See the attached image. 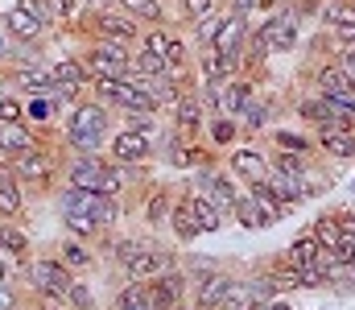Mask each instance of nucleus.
Wrapping results in <instances>:
<instances>
[{
	"label": "nucleus",
	"mask_w": 355,
	"mask_h": 310,
	"mask_svg": "<svg viewBox=\"0 0 355 310\" xmlns=\"http://www.w3.org/2000/svg\"><path fill=\"white\" fill-rule=\"evenodd\" d=\"M62 149L67 153H103L112 137V107L83 96L62 112Z\"/></svg>",
	"instance_id": "obj_1"
},
{
	"label": "nucleus",
	"mask_w": 355,
	"mask_h": 310,
	"mask_svg": "<svg viewBox=\"0 0 355 310\" xmlns=\"http://www.w3.org/2000/svg\"><path fill=\"white\" fill-rule=\"evenodd\" d=\"M71 282H75V273L58 261V252L54 257H29L25 265H21V286L33 294V302L37 307H50V310H67V290H71Z\"/></svg>",
	"instance_id": "obj_2"
},
{
	"label": "nucleus",
	"mask_w": 355,
	"mask_h": 310,
	"mask_svg": "<svg viewBox=\"0 0 355 310\" xmlns=\"http://www.w3.org/2000/svg\"><path fill=\"white\" fill-rule=\"evenodd\" d=\"M62 157L67 153H58V149H50L46 141L42 145H33L29 153H21V157H12V174H17V182L25 187V191H54L58 182H62Z\"/></svg>",
	"instance_id": "obj_3"
},
{
	"label": "nucleus",
	"mask_w": 355,
	"mask_h": 310,
	"mask_svg": "<svg viewBox=\"0 0 355 310\" xmlns=\"http://www.w3.org/2000/svg\"><path fill=\"white\" fill-rule=\"evenodd\" d=\"M141 29H145V25H141L137 17H128L120 4H116V8H112V4H107V8H87L83 21H79V33H83L87 42L91 37H116V42L137 46V42H141Z\"/></svg>",
	"instance_id": "obj_4"
},
{
	"label": "nucleus",
	"mask_w": 355,
	"mask_h": 310,
	"mask_svg": "<svg viewBox=\"0 0 355 310\" xmlns=\"http://www.w3.org/2000/svg\"><path fill=\"white\" fill-rule=\"evenodd\" d=\"M83 62H87L91 79H120V75H128L132 46L116 42V37H91L83 46Z\"/></svg>",
	"instance_id": "obj_5"
},
{
	"label": "nucleus",
	"mask_w": 355,
	"mask_h": 310,
	"mask_svg": "<svg viewBox=\"0 0 355 310\" xmlns=\"http://www.w3.org/2000/svg\"><path fill=\"white\" fill-rule=\"evenodd\" d=\"M248 25H257L261 29V37L268 42V50L272 54H293L297 50V42H302V17L281 0L268 17H257V21H248Z\"/></svg>",
	"instance_id": "obj_6"
},
{
	"label": "nucleus",
	"mask_w": 355,
	"mask_h": 310,
	"mask_svg": "<svg viewBox=\"0 0 355 310\" xmlns=\"http://www.w3.org/2000/svg\"><path fill=\"white\" fill-rule=\"evenodd\" d=\"M190 187H194V191H202V195H211L215 203L227 211V219H236V203H240V195H244V182H240L227 166L211 162V166L194 170V182H190Z\"/></svg>",
	"instance_id": "obj_7"
},
{
	"label": "nucleus",
	"mask_w": 355,
	"mask_h": 310,
	"mask_svg": "<svg viewBox=\"0 0 355 310\" xmlns=\"http://www.w3.org/2000/svg\"><path fill=\"white\" fill-rule=\"evenodd\" d=\"M0 92H21V96H54V75L50 62H12L0 71Z\"/></svg>",
	"instance_id": "obj_8"
},
{
	"label": "nucleus",
	"mask_w": 355,
	"mask_h": 310,
	"mask_svg": "<svg viewBox=\"0 0 355 310\" xmlns=\"http://www.w3.org/2000/svg\"><path fill=\"white\" fill-rule=\"evenodd\" d=\"M223 166L244 182V187H257V182H265L268 174H272V166H268V149L265 145H257V141H236L232 149H223Z\"/></svg>",
	"instance_id": "obj_9"
},
{
	"label": "nucleus",
	"mask_w": 355,
	"mask_h": 310,
	"mask_svg": "<svg viewBox=\"0 0 355 310\" xmlns=\"http://www.w3.org/2000/svg\"><path fill=\"white\" fill-rule=\"evenodd\" d=\"M112 162H120V166H149L153 157H157V137H149V132H132V128H116L112 137H107V149H103Z\"/></svg>",
	"instance_id": "obj_10"
},
{
	"label": "nucleus",
	"mask_w": 355,
	"mask_h": 310,
	"mask_svg": "<svg viewBox=\"0 0 355 310\" xmlns=\"http://www.w3.org/2000/svg\"><path fill=\"white\" fill-rule=\"evenodd\" d=\"M178 257L170 252V244H157V240H141V248L132 252V261L120 269L124 277H132V282H153V277H162L166 269H174Z\"/></svg>",
	"instance_id": "obj_11"
},
{
	"label": "nucleus",
	"mask_w": 355,
	"mask_h": 310,
	"mask_svg": "<svg viewBox=\"0 0 355 310\" xmlns=\"http://www.w3.org/2000/svg\"><path fill=\"white\" fill-rule=\"evenodd\" d=\"M107 166H112V157H107V153H67V162H62V182L99 191V187H103Z\"/></svg>",
	"instance_id": "obj_12"
},
{
	"label": "nucleus",
	"mask_w": 355,
	"mask_h": 310,
	"mask_svg": "<svg viewBox=\"0 0 355 310\" xmlns=\"http://www.w3.org/2000/svg\"><path fill=\"white\" fill-rule=\"evenodd\" d=\"M310 87L322 92V96H331V100H355V75L343 71L335 58H327V62H318L310 71Z\"/></svg>",
	"instance_id": "obj_13"
},
{
	"label": "nucleus",
	"mask_w": 355,
	"mask_h": 310,
	"mask_svg": "<svg viewBox=\"0 0 355 310\" xmlns=\"http://www.w3.org/2000/svg\"><path fill=\"white\" fill-rule=\"evenodd\" d=\"M261 96V79L257 75H248V71H240V75H232V79H223V92H219V112L223 116H240L248 103Z\"/></svg>",
	"instance_id": "obj_14"
},
{
	"label": "nucleus",
	"mask_w": 355,
	"mask_h": 310,
	"mask_svg": "<svg viewBox=\"0 0 355 310\" xmlns=\"http://www.w3.org/2000/svg\"><path fill=\"white\" fill-rule=\"evenodd\" d=\"M46 137L29 124V120H0V157H21V153H29L33 145H42Z\"/></svg>",
	"instance_id": "obj_15"
},
{
	"label": "nucleus",
	"mask_w": 355,
	"mask_h": 310,
	"mask_svg": "<svg viewBox=\"0 0 355 310\" xmlns=\"http://www.w3.org/2000/svg\"><path fill=\"white\" fill-rule=\"evenodd\" d=\"M50 21H37V17H29V12H21V8H8L4 12V33L12 37V42H21V46H37L42 50V42L50 37Z\"/></svg>",
	"instance_id": "obj_16"
},
{
	"label": "nucleus",
	"mask_w": 355,
	"mask_h": 310,
	"mask_svg": "<svg viewBox=\"0 0 355 310\" xmlns=\"http://www.w3.org/2000/svg\"><path fill=\"white\" fill-rule=\"evenodd\" d=\"M207 116H211V112H207V103L198 100L194 92H182L178 103L166 112V124L182 128L186 137H198V132H202V124H207Z\"/></svg>",
	"instance_id": "obj_17"
},
{
	"label": "nucleus",
	"mask_w": 355,
	"mask_h": 310,
	"mask_svg": "<svg viewBox=\"0 0 355 310\" xmlns=\"http://www.w3.org/2000/svg\"><path fill=\"white\" fill-rule=\"evenodd\" d=\"M54 252H58V261H62L75 277H83V273H91V269L99 265V257H95L91 240H79V236H71V232L58 240V248H54Z\"/></svg>",
	"instance_id": "obj_18"
},
{
	"label": "nucleus",
	"mask_w": 355,
	"mask_h": 310,
	"mask_svg": "<svg viewBox=\"0 0 355 310\" xmlns=\"http://www.w3.org/2000/svg\"><path fill=\"white\" fill-rule=\"evenodd\" d=\"M149 286H153L157 310L170 307V302H190V273H186V265H174V269H166V273H162V277H153Z\"/></svg>",
	"instance_id": "obj_19"
},
{
	"label": "nucleus",
	"mask_w": 355,
	"mask_h": 310,
	"mask_svg": "<svg viewBox=\"0 0 355 310\" xmlns=\"http://www.w3.org/2000/svg\"><path fill=\"white\" fill-rule=\"evenodd\" d=\"M166 227L174 232L178 244H194V240L202 236V227H198V215H194V207H190V187H186V191H178L174 211H170V223H166Z\"/></svg>",
	"instance_id": "obj_20"
},
{
	"label": "nucleus",
	"mask_w": 355,
	"mask_h": 310,
	"mask_svg": "<svg viewBox=\"0 0 355 310\" xmlns=\"http://www.w3.org/2000/svg\"><path fill=\"white\" fill-rule=\"evenodd\" d=\"M62 103L54 100V96H25V120L42 132V137H50L58 124H62Z\"/></svg>",
	"instance_id": "obj_21"
},
{
	"label": "nucleus",
	"mask_w": 355,
	"mask_h": 310,
	"mask_svg": "<svg viewBox=\"0 0 355 310\" xmlns=\"http://www.w3.org/2000/svg\"><path fill=\"white\" fill-rule=\"evenodd\" d=\"M50 75H54V83H62V87H79L83 96L91 92V71L87 62H83V54H62V58H54L50 62Z\"/></svg>",
	"instance_id": "obj_22"
},
{
	"label": "nucleus",
	"mask_w": 355,
	"mask_h": 310,
	"mask_svg": "<svg viewBox=\"0 0 355 310\" xmlns=\"http://www.w3.org/2000/svg\"><path fill=\"white\" fill-rule=\"evenodd\" d=\"M0 215L4 219H21L25 215V187L17 182L8 157H0Z\"/></svg>",
	"instance_id": "obj_23"
},
{
	"label": "nucleus",
	"mask_w": 355,
	"mask_h": 310,
	"mask_svg": "<svg viewBox=\"0 0 355 310\" xmlns=\"http://www.w3.org/2000/svg\"><path fill=\"white\" fill-rule=\"evenodd\" d=\"M272 116H277V107L268 96H257V100L248 103L236 120H240V132H244V141H257V137H265L268 128H272Z\"/></svg>",
	"instance_id": "obj_24"
},
{
	"label": "nucleus",
	"mask_w": 355,
	"mask_h": 310,
	"mask_svg": "<svg viewBox=\"0 0 355 310\" xmlns=\"http://www.w3.org/2000/svg\"><path fill=\"white\" fill-rule=\"evenodd\" d=\"M174 199H178V191H170V187L157 182V187L145 195V203H141L145 227H166V223H170V211H174Z\"/></svg>",
	"instance_id": "obj_25"
},
{
	"label": "nucleus",
	"mask_w": 355,
	"mask_h": 310,
	"mask_svg": "<svg viewBox=\"0 0 355 310\" xmlns=\"http://www.w3.org/2000/svg\"><path fill=\"white\" fill-rule=\"evenodd\" d=\"M112 310H157L153 286H149V282H132V277H124V286L112 294Z\"/></svg>",
	"instance_id": "obj_26"
},
{
	"label": "nucleus",
	"mask_w": 355,
	"mask_h": 310,
	"mask_svg": "<svg viewBox=\"0 0 355 310\" xmlns=\"http://www.w3.org/2000/svg\"><path fill=\"white\" fill-rule=\"evenodd\" d=\"M202 137H207V145L211 149H232L244 132H240V120L236 116H223V112H215V116H207V124H202Z\"/></svg>",
	"instance_id": "obj_27"
},
{
	"label": "nucleus",
	"mask_w": 355,
	"mask_h": 310,
	"mask_svg": "<svg viewBox=\"0 0 355 310\" xmlns=\"http://www.w3.org/2000/svg\"><path fill=\"white\" fill-rule=\"evenodd\" d=\"M0 252L17 257L21 265L33 257V240H29V232L21 227V219H4V215H0Z\"/></svg>",
	"instance_id": "obj_28"
},
{
	"label": "nucleus",
	"mask_w": 355,
	"mask_h": 310,
	"mask_svg": "<svg viewBox=\"0 0 355 310\" xmlns=\"http://www.w3.org/2000/svg\"><path fill=\"white\" fill-rule=\"evenodd\" d=\"M236 223H240V227H248V232H265V227H272L277 219H272V215H268V207L261 203L248 187H244V195H240V203H236Z\"/></svg>",
	"instance_id": "obj_29"
},
{
	"label": "nucleus",
	"mask_w": 355,
	"mask_h": 310,
	"mask_svg": "<svg viewBox=\"0 0 355 310\" xmlns=\"http://www.w3.org/2000/svg\"><path fill=\"white\" fill-rule=\"evenodd\" d=\"M248 29H252V25H248L244 17L227 12V17H223V29H219V37H215V50H219V54H244Z\"/></svg>",
	"instance_id": "obj_30"
},
{
	"label": "nucleus",
	"mask_w": 355,
	"mask_h": 310,
	"mask_svg": "<svg viewBox=\"0 0 355 310\" xmlns=\"http://www.w3.org/2000/svg\"><path fill=\"white\" fill-rule=\"evenodd\" d=\"M265 141L272 145V149H285V153H306V157H314V153H318L314 132H297V128H268Z\"/></svg>",
	"instance_id": "obj_31"
},
{
	"label": "nucleus",
	"mask_w": 355,
	"mask_h": 310,
	"mask_svg": "<svg viewBox=\"0 0 355 310\" xmlns=\"http://www.w3.org/2000/svg\"><path fill=\"white\" fill-rule=\"evenodd\" d=\"M314 145L331 162H355V128H347V132H318Z\"/></svg>",
	"instance_id": "obj_32"
},
{
	"label": "nucleus",
	"mask_w": 355,
	"mask_h": 310,
	"mask_svg": "<svg viewBox=\"0 0 355 310\" xmlns=\"http://www.w3.org/2000/svg\"><path fill=\"white\" fill-rule=\"evenodd\" d=\"M190 207H194V215H198V227H202V236H207V232H219V227L227 223V211L215 203L211 195L194 191V187H190Z\"/></svg>",
	"instance_id": "obj_33"
},
{
	"label": "nucleus",
	"mask_w": 355,
	"mask_h": 310,
	"mask_svg": "<svg viewBox=\"0 0 355 310\" xmlns=\"http://www.w3.org/2000/svg\"><path fill=\"white\" fill-rule=\"evenodd\" d=\"M223 17H227V4L215 8V12H207V17H198V21H190V46H194V50L215 46V37H219V29H223Z\"/></svg>",
	"instance_id": "obj_34"
},
{
	"label": "nucleus",
	"mask_w": 355,
	"mask_h": 310,
	"mask_svg": "<svg viewBox=\"0 0 355 310\" xmlns=\"http://www.w3.org/2000/svg\"><path fill=\"white\" fill-rule=\"evenodd\" d=\"M128 17H137L141 25H170V8L166 0H116Z\"/></svg>",
	"instance_id": "obj_35"
},
{
	"label": "nucleus",
	"mask_w": 355,
	"mask_h": 310,
	"mask_svg": "<svg viewBox=\"0 0 355 310\" xmlns=\"http://www.w3.org/2000/svg\"><path fill=\"white\" fill-rule=\"evenodd\" d=\"M327 116H335V100H331V96H322V92H314V87H310V92L297 100V120H306L310 128H314V124H322Z\"/></svg>",
	"instance_id": "obj_36"
},
{
	"label": "nucleus",
	"mask_w": 355,
	"mask_h": 310,
	"mask_svg": "<svg viewBox=\"0 0 355 310\" xmlns=\"http://www.w3.org/2000/svg\"><path fill=\"white\" fill-rule=\"evenodd\" d=\"M265 269H268V277H272V286H277V294H293V290H306V277H302V269H293L289 261L272 257Z\"/></svg>",
	"instance_id": "obj_37"
},
{
	"label": "nucleus",
	"mask_w": 355,
	"mask_h": 310,
	"mask_svg": "<svg viewBox=\"0 0 355 310\" xmlns=\"http://www.w3.org/2000/svg\"><path fill=\"white\" fill-rule=\"evenodd\" d=\"M141 240H145V236H107V240H103V252H107V261H112L116 269H124V265L132 261V252L141 248Z\"/></svg>",
	"instance_id": "obj_38"
},
{
	"label": "nucleus",
	"mask_w": 355,
	"mask_h": 310,
	"mask_svg": "<svg viewBox=\"0 0 355 310\" xmlns=\"http://www.w3.org/2000/svg\"><path fill=\"white\" fill-rule=\"evenodd\" d=\"M174 37H178V33L170 29V25H145L137 46H141V50H149V54H157V58L166 62V50H170V42H174Z\"/></svg>",
	"instance_id": "obj_39"
},
{
	"label": "nucleus",
	"mask_w": 355,
	"mask_h": 310,
	"mask_svg": "<svg viewBox=\"0 0 355 310\" xmlns=\"http://www.w3.org/2000/svg\"><path fill=\"white\" fill-rule=\"evenodd\" d=\"M310 236H314L322 248H339V244H343V232H339V215H335V211L318 215V219L310 223Z\"/></svg>",
	"instance_id": "obj_40"
},
{
	"label": "nucleus",
	"mask_w": 355,
	"mask_h": 310,
	"mask_svg": "<svg viewBox=\"0 0 355 310\" xmlns=\"http://www.w3.org/2000/svg\"><path fill=\"white\" fill-rule=\"evenodd\" d=\"M120 128H132V132H149V137H157V132L166 128V120H162V112H120Z\"/></svg>",
	"instance_id": "obj_41"
},
{
	"label": "nucleus",
	"mask_w": 355,
	"mask_h": 310,
	"mask_svg": "<svg viewBox=\"0 0 355 310\" xmlns=\"http://www.w3.org/2000/svg\"><path fill=\"white\" fill-rule=\"evenodd\" d=\"M252 298H257V294H252L248 277H236V282L227 286V294L219 298V307H215V310H248V307H252Z\"/></svg>",
	"instance_id": "obj_42"
},
{
	"label": "nucleus",
	"mask_w": 355,
	"mask_h": 310,
	"mask_svg": "<svg viewBox=\"0 0 355 310\" xmlns=\"http://www.w3.org/2000/svg\"><path fill=\"white\" fill-rule=\"evenodd\" d=\"M223 4H227V12H236L244 21H257V17H268L281 0H223Z\"/></svg>",
	"instance_id": "obj_43"
},
{
	"label": "nucleus",
	"mask_w": 355,
	"mask_h": 310,
	"mask_svg": "<svg viewBox=\"0 0 355 310\" xmlns=\"http://www.w3.org/2000/svg\"><path fill=\"white\" fill-rule=\"evenodd\" d=\"M128 75H166V62L141 46H132V62H128Z\"/></svg>",
	"instance_id": "obj_44"
},
{
	"label": "nucleus",
	"mask_w": 355,
	"mask_h": 310,
	"mask_svg": "<svg viewBox=\"0 0 355 310\" xmlns=\"http://www.w3.org/2000/svg\"><path fill=\"white\" fill-rule=\"evenodd\" d=\"M67 307L71 310H99V302H95V294H91V286L83 282V277L71 282V290H67Z\"/></svg>",
	"instance_id": "obj_45"
},
{
	"label": "nucleus",
	"mask_w": 355,
	"mask_h": 310,
	"mask_svg": "<svg viewBox=\"0 0 355 310\" xmlns=\"http://www.w3.org/2000/svg\"><path fill=\"white\" fill-rule=\"evenodd\" d=\"M215 8H223V0H178V12H182L186 25L198 21V17H207V12H215Z\"/></svg>",
	"instance_id": "obj_46"
},
{
	"label": "nucleus",
	"mask_w": 355,
	"mask_h": 310,
	"mask_svg": "<svg viewBox=\"0 0 355 310\" xmlns=\"http://www.w3.org/2000/svg\"><path fill=\"white\" fill-rule=\"evenodd\" d=\"M46 17H50V25L71 21V17H79V0H46Z\"/></svg>",
	"instance_id": "obj_47"
},
{
	"label": "nucleus",
	"mask_w": 355,
	"mask_h": 310,
	"mask_svg": "<svg viewBox=\"0 0 355 310\" xmlns=\"http://www.w3.org/2000/svg\"><path fill=\"white\" fill-rule=\"evenodd\" d=\"M0 120H25V100H17V92H0Z\"/></svg>",
	"instance_id": "obj_48"
},
{
	"label": "nucleus",
	"mask_w": 355,
	"mask_h": 310,
	"mask_svg": "<svg viewBox=\"0 0 355 310\" xmlns=\"http://www.w3.org/2000/svg\"><path fill=\"white\" fill-rule=\"evenodd\" d=\"M343 71H352L355 75V42H331V50H327Z\"/></svg>",
	"instance_id": "obj_49"
},
{
	"label": "nucleus",
	"mask_w": 355,
	"mask_h": 310,
	"mask_svg": "<svg viewBox=\"0 0 355 310\" xmlns=\"http://www.w3.org/2000/svg\"><path fill=\"white\" fill-rule=\"evenodd\" d=\"M17 282H21V261L0 252V286H17Z\"/></svg>",
	"instance_id": "obj_50"
},
{
	"label": "nucleus",
	"mask_w": 355,
	"mask_h": 310,
	"mask_svg": "<svg viewBox=\"0 0 355 310\" xmlns=\"http://www.w3.org/2000/svg\"><path fill=\"white\" fill-rule=\"evenodd\" d=\"M302 21H318V8H322V0H285Z\"/></svg>",
	"instance_id": "obj_51"
},
{
	"label": "nucleus",
	"mask_w": 355,
	"mask_h": 310,
	"mask_svg": "<svg viewBox=\"0 0 355 310\" xmlns=\"http://www.w3.org/2000/svg\"><path fill=\"white\" fill-rule=\"evenodd\" d=\"M0 310H21V294H17V286H0Z\"/></svg>",
	"instance_id": "obj_52"
},
{
	"label": "nucleus",
	"mask_w": 355,
	"mask_h": 310,
	"mask_svg": "<svg viewBox=\"0 0 355 310\" xmlns=\"http://www.w3.org/2000/svg\"><path fill=\"white\" fill-rule=\"evenodd\" d=\"M112 0H79V8H107Z\"/></svg>",
	"instance_id": "obj_53"
},
{
	"label": "nucleus",
	"mask_w": 355,
	"mask_h": 310,
	"mask_svg": "<svg viewBox=\"0 0 355 310\" xmlns=\"http://www.w3.org/2000/svg\"><path fill=\"white\" fill-rule=\"evenodd\" d=\"M268 310H293V307H289V302H285V298H281V294H277V298H272V302H268Z\"/></svg>",
	"instance_id": "obj_54"
},
{
	"label": "nucleus",
	"mask_w": 355,
	"mask_h": 310,
	"mask_svg": "<svg viewBox=\"0 0 355 310\" xmlns=\"http://www.w3.org/2000/svg\"><path fill=\"white\" fill-rule=\"evenodd\" d=\"M190 310H215V307H194V302H190Z\"/></svg>",
	"instance_id": "obj_55"
},
{
	"label": "nucleus",
	"mask_w": 355,
	"mask_h": 310,
	"mask_svg": "<svg viewBox=\"0 0 355 310\" xmlns=\"http://www.w3.org/2000/svg\"><path fill=\"white\" fill-rule=\"evenodd\" d=\"M352 191H355V182H352Z\"/></svg>",
	"instance_id": "obj_56"
},
{
	"label": "nucleus",
	"mask_w": 355,
	"mask_h": 310,
	"mask_svg": "<svg viewBox=\"0 0 355 310\" xmlns=\"http://www.w3.org/2000/svg\"><path fill=\"white\" fill-rule=\"evenodd\" d=\"M352 4H355V0H352Z\"/></svg>",
	"instance_id": "obj_57"
}]
</instances>
